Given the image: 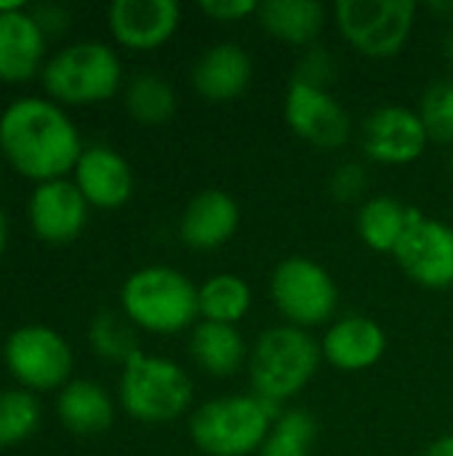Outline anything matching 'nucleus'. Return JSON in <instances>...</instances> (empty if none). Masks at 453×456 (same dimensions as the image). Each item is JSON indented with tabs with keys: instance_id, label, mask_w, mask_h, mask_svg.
I'll list each match as a JSON object with an SVG mask.
<instances>
[{
	"instance_id": "f257e3e1",
	"label": "nucleus",
	"mask_w": 453,
	"mask_h": 456,
	"mask_svg": "<svg viewBox=\"0 0 453 456\" xmlns=\"http://www.w3.org/2000/svg\"><path fill=\"white\" fill-rule=\"evenodd\" d=\"M83 136L61 104L43 96H19L0 112V155L32 179H67L83 155Z\"/></svg>"
},
{
	"instance_id": "f03ea898",
	"label": "nucleus",
	"mask_w": 453,
	"mask_h": 456,
	"mask_svg": "<svg viewBox=\"0 0 453 456\" xmlns=\"http://www.w3.org/2000/svg\"><path fill=\"white\" fill-rule=\"evenodd\" d=\"M120 313L147 334L192 331L200 321L198 286L187 273L168 265L139 267L120 286Z\"/></svg>"
},
{
	"instance_id": "7ed1b4c3",
	"label": "nucleus",
	"mask_w": 453,
	"mask_h": 456,
	"mask_svg": "<svg viewBox=\"0 0 453 456\" xmlns=\"http://www.w3.org/2000/svg\"><path fill=\"white\" fill-rule=\"evenodd\" d=\"M323 363L320 342L296 326L278 323L264 329L248 353V385L259 398L283 406L296 398Z\"/></svg>"
},
{
	"instance_id": "20e7f679",
	"label": "nucleus",
	"mask_w": 453,
	"mask_h": 456,
	"mask_svg": "<svg viewBox=\"0 0 453 456\" xmlns=\"http://www.w3.org/2000/svg\"><path fill=\"white\" fill-rule=\"evenodd\" d=\"M280 411L256 393H232L200 403L187 428L203 456H251L259 454Z\"/></svg>"
},
{
	"instance_id": "39448f33",
	"label": "nucleus",
	"mask_w": 453,
	"mask_h": 456,
	"mask_svg": "<svg viewBox=\"0 0 453 456\" xmlns=\"http://www.w3.org/2000/svg\"><path fill=\"white\" fill-rule=\"evenodd\" d=\"M117 401L142 425H168L192 409L195 385L174 358L142 350L120 369Z\"/></svg>"
},
{
	"instance_id": "423d86ee",
	"label": "nucleus",
	"mask_w": 453,
	"mask_h": 456,
	"mask_svg": "<svg viewBox=\"0 0 453 456\" xmlns=\"http://www.w3.org/2000/svg\"><path fill=\"white\" fill-rule=\"evenodd\" d=\"M40 77L56 104H99L120 91L123 61L109 43L77 40L48 56Z\"/></svg>"
},
{
	"instance_id": "0eeeda50",
	"label": "nucleus",
	"mask_w": 453,
	"mask_h": 456,
	"mask_svg": "<svg viewBox=\"0 0 453 456\" xmlns=\"http://www.w3.org/2000/svg\"><path fill=\"white\" fill-rule=\"evenodd\" d=\"M331 19L350 48L368 59H390L409 45L419 5L414 0H339Z\"/></svg>"
},
{
	"instance_id": "6e6552de",
	"label": "nucleus",
	"mask_w": 453,
	"mask_h": 456,
	"mask_svg": "<svg viewBox=\"0 0 453 456\" xmlns=\"http://www.w3.org/2000/svg\"><path fill=\"white\" fill-rule=\"evenodd\" d=\"M270 299L288 326L310 331L336 321L339 286L320 262L286 256L270 275Z\"/></svg>"
},
{
	"instance_id": "1a4fd4ad",
	"label": "nucleus",
	"mask_w": 453,
	"mask_h": 456,
	"mask_svg": "<svg viewBox=\"0 0 453 456\" xmlns=\"http://www.w3.org/2000/svg\"><path fill=\"white\" fill-rule=\"evenodd\" d=\"M3 363L8 374L29 393L61 390L72 379V347L51 326L29 323L13 329L3 342Z\"/></svg>"
},
{
	"instance_id": "9d476101",
	"label": "nucleus",
	"mask_w": 453,
	"mask_h": 456,
	"mask_svg": "<svg viewBox=\"0 0 453 456\" xmlns=\"http://www.w3.org/2000/svg\"><path fill=\"white\" fill-rule=\"evenodd\" d=\"M395 262L422 289L443 291L453 286V227L414 206L411 224L395 248Z\"/></svg>"
},
{
	"instance_id": "9b49d317",
	"label": "nucleus",
	"mask_w": 453,
	"mask_h": 456,
	"mask_svg": "<svg viewBox=\"0 0 453 456\" xmlns=\"http://www.w3.org/2000/svg\"><path fill=\"white\" fill-rule=\"evenodd\" d=\"M283 118L302 142L326 152L342 150L352 134L350 112L331 91L307 86L294 77L286 91Z\"/></svg>"
},
{
	"instance_id": "f8f14e48",
	"label": "nucleus",
	"mask_w": 453,
	"mask_h": 456,
	"mask_svg": "<svg viewBox=\"0 0 453 456\" xmlns=\"http://www.w3.org/2000/svg\"><path fill=\"white\" fill-rule=\"evenodd\" d=\"M360 147L371 163L409 166L430 147V134L417 110L406 104H382L360 126Z\"/></svg>"
},
{
	"instance_id": "ddd939ff",
	"label": "nucleus",
	"mask_w": 453,
	"mask_h": 456,
	"mask_svg": "<svg viewBox=\"0 0 453 456\" xmlns=\"http://www.w3.org/2000/svg\"><path fill=\"white\" fill-rule=\"evenodd\" d=\"M88 200L72 179H51L35 184L27 200V219L37 240L51 246L72 243L88 224Z\"/></svg>"
},
{
	"instance_id": "4468645a",
	"label": "nucleus",
	"mask_w": 453,
	"mask_h": 456,
	"mask_svg": "<svg viewBox=\"0 0 453 456\" xmlns=\"http://www.w3.org/2000/svg\"><path fill=\"white\" fill-rule=\"evenodd\" d=\"M107 24L117 45L155 51L179 32L182 5L176 0H115L107 8Z\"/></svg>"
},
{
	"instance_id": "2eb2a0df",
	"label": "nucleus",
	"mask_w": 453,
	"mask_h": 456,
	"mask_svg": "<svg viewBox=\"0 0 453 456\" xmlns=\"http://www.w3.org/2000/svg\"><path fill=\"white\" fill-rule=\"evenodd\" d=\"M323 361L344 374H358L374 369L387 353V331L379 321L368 315H339L326 326L320 339Z\"/></svg>"
},
{
	"instance_id": "dca6fc26",
	"label": "nucleus",
	"mask_w": 453,
	"mask_h": 456,
	"mask_svg": "<svg viewBox=\"0 0 453 456\" xmlns=\"http://www.w3.org/2000/svg\"><path fill=\"white\" fill-rule=\"evenodd\" d=\"M72 182L83 192L91 208L115 211L125 206L133 195V168L131 163L107 144H91L83 150Z\"/></svg>"
},
{
	"instance_id": "f3484780",
	"label": "nucleus",
	"mask_w": 453,
	"mask_h": 456,
	"mask_svg": "<svg viewBox=\"0 0 453 456\" xmlns=\"http://www.w3.org/2000/svg\"><path fill=\"white\" fill-rule=\"evenodd\" d=\"M190 80L206 102H232L248 91L254 80V59L240 43H214L192 61Z\"/></svg>"
},
{
	"instance_id": "a211bd4d",
	"label": "nucleus",
	"mask_w": 453,
	"mask_h": 456,
	"mask_svg": "<svg viewBox=\"0 0 453 456\" xmlns=\"http://www.w3.org/2000/svg\"><path fill=\"white\" fill-rule=\"evenodd\" d=\"M240 206L224 190L198 192L179 216V238L192 251H216L235 238Z\"/></svg>"
},
{
	"instance_id": "6ab92c4d",
	"label": "nucleus",
	"mask_w": 453,
	"mask_h": 456,
	"mask_svg": "<svg viewBox=\"0 0 453 456\" xmlns=\"http://www.w3.org/2000/svg\"><path fill=\"white\" fill-rule=\"evenodd\" d=\"M48 37L32 19L29 8H13L0 13V80L24 83L45 67Z\"/></svg>"
},
{
	"instance_id": "aec40b11",
	"label": "nucleus",
	"mask_w": 453,
	"mask_h": 456,
	"mask_svg": "<svg viewBox=\"0 0 453 456\" xmlns=\"http://www.w3.org/2000/svg\"><path fill=\"white\" fill-rule=\"evenodd\" d=\"M187 350L192 363L216 379L238 374L248 363V342L238 326L227 323H211V321H198L195 329L190 331Z\"/></svg>"
},
{
	"instance_id": "412c9836",
	"label": "nucleus",
	"mask_w": 453,
	"mask_h": 456,
	"mask_svg": "<svg viewBox=\"0 0 453 456\" xmlns=\"http://www.w3.org/2000/svg\"><path fill=\"white\" fill-rule=\"evenodd\" d=\"M56 417L72 436H101L115 422V401L93 379H69L56 395Z\"/></svg>"
},
{
	"instance_id": "4be33fe9",
	"label": "nucleus",
	"mask_w": 453,
	"mask_h": 456,
	"mask_svg": "<svg viewBox=\"0 0 453 456\" xmlns=\"http://www.w3.org/2000/svg\"><path fill=\"white\" fill-rule=\"evenodd\" d=\"M256 19L270 37L304 51L318 45L328 24V8L318 0H264Z\"/></svg>"
},
{
	"instance_id": "5701e85b",
	"label": "nucleus",
	"mask_w": 453,
	"mask_h": 456,
	"mask_svg": "<svg viewBox=\"0 0 453 456\" xmlns=\"http://www.w3.org/2000/svg\"><path fill=\"white\" fill-rule=\"evenodd\" d=\"M411 214H414V206H406L403 200L392 195H374L360 203L355 227H358L360 240L371 251L395 254L398 243L403 240L411 224Z\"/></svg>"
},
{
	"instance_id": "b1692460",
	"label": "nucleus",
	"mask_w": 453,
	"mask_h": 456,
	"mask_svg": "<svg viewBox=\"0 0 453 456\" xmlns=\"http://www.w3.org/2000/svg\"><path fill=\"white\" fill-rule=\"evenodd\" d=\"M198 307L200 321L238 326L254 307V291L238 273H216L198 286Z\"/></svg>"
},
{
	"instance_id": "393cba45",
	"label": "nucleus",
	"mask_w": 453,
	"mask_h": 456,
	"mask_svg": "<svg viewBox=\"0 0 453 456\" xmlns=\"http://www.w3.org/2000/svg\"><path fill=\"white\" fill-rule=\"evenodd\" d=\"M128 115L142 126H163L176 112V91L158 72H139L123 88Z\"/></svg>"
},
{
	"instance_id": "a878e982",
	"label": "nucleus",
	"mask_w": 453,
	"mask_h": 456,
	"mask_svg": "<svg viewBox=\"0 0 453 456\" xmlns=\"http://www.w3.org/2000/svg\"><path fill=\"white\" fill-rule=\"evenodd\" d=\"M88 345L96 358H101L104 363H115L120 369L136 353H142L139 329L120 310H101L93 315L88 326Z\"/></svg>"
},
{
	"instance_id": "bb28decb",
	"label": "nucleus",
	"mask_w": 453,
	"mask_h": 456,
	"mask_svg": "<svg viewBox=\"0 0 453 456\" xmlns=\"http://www.w3.org/2000/svg\"><path fill=\"white\" fill-rule=\"evenodd\" d=\"M318 422L304 409H283L256 456H312Z\"/></svg>"
},
{
	"instance_id": "cd10ccee",
	"label": "nucleus",
	"mask_w": 453,
	"mask_h": 456,
	"mask_svg": "<svg viewBox=\"0 0 453 456\" xmlns=\"http://www.w3.org/2000/svg\"><path fill=\"white\" fill-rule=\"evenodd\" d=\"M40 428V403L24 387L0 393V449L24 444Z\"/></svg>"
},
{
	"instance_id": "c85d7f7f",
	"label": "nucleus",
	"mask_w": 453,
	"mask_h": 456,
	"mask_svg": "<svg viewBox=\"0 0 453 456\" xmlns=\"http://www.w3.org/2000/svg\"><path fill=\"white\" fill-rule=\"evenodd\" d=\"M417 112L430 134V142L453 144V77L433 80L422 91Z\"/></svg>"
},
{
	"instance_id": "c756f323",
	"label": "nucleus",
	"mask_w": 453,
	"mask_h": 456,
	"mask_svg": "<svg viewBox=\"0 0 453 456\" xmlns=\"http://www.w3.org/2000/svg\"><path fill=\"white\" fill-rule=\"evenodd\" d=\"M336 77H339V59H336V53L331 48H326L320 43L304 48L302 56L296 59L294 80H302L307 86L331 91V86L336 83Z\"/></svg>"
},
{
	"instance_id": "7c9ffc66",
	"label": "nucleus",
	"mask_w": 453,
	"mask_h": 456,
	"mask_svg": "<svg viewBox=\"0 0 453 456\" xmlns=\"http://www.w3.org/2000/svg\"><path fill=\"white\" fill-rule=\"evenodd\" d=\"M368 182H371V176H368V166L366 163L344 160V163H339L331 171L328 192L339 203H355V200H363V195L368 190Z\"/></svg>"
},
{
	"instance_id": "2f4dec72",
	"label": "nucleus",
	"mask_w": 453,
	"mask_h": 456,
	"mask_svg": "<svg viewBox=\"0 0 453 456\" xmlns=\"http://www.w3.org/2000/svg\"><path fill=\"white\" fill-rule=\"evenodd\" d=\"M259 5L256 0H203L200 3V11L211 19V21H219V24H238V21H246L251 16L259 13Z\"/></svg>"
},
{
	"instance_id": "473e14b6",
	"label": "nucleus",
	"mask_w": 453,
	"mask_h": 456,
	"mask_svg": "<svg viewBox=\"0 0 453 456\" xmlns=\"http://www.w3.org/2000/svg\"><path fill=\"white\" fill-rule=\"evenodd\" d=\"M29 13L37 21V27L43 29L45 37H59L69 27V13L59 3H37L35 8H29Z\"/></svg>"
},
{
	"instance_id": "72a5a7b5",
	"label": "nucleus",
	"mask_w": 453,
	"mask_h": 456,
	"mask_svg": "<svg viewBox=\"0 0 453 456\" xmlns=\"http://www.w3.org/2000/svg\"><path fill=\"white\" fill-rule=\"evenodd\" d=\"M422 456H453V433L441 436L438 441H433Z\"/></svg>"
},
{
	"instance_id": "f704fd0d",
	"label": "nucleus",
	"mask_w": 453,
	"mask_h": 456,
	"mask_svg": "<svg viewBox=\"0 0 453 456\" xmlns=\"http://www.w3.org/2000/svg\"><path fill=\"white\" fill-rule=\"evenodd\" d=\"M427 11H430L433 16H438L441 21H449V24H453V0L451 3H449V0L430 3V5H427Z\"/></svg>"
},
{
	"instance_id": "c9c22d12",
	"label": "nucleus",
	"mask_w": 453,
	"mask_h": 456,
	"mask_svg": "<svg viewBox=\"0 0 453 456\" xmlns=\"http://www.w3.org/2000/svg\"><path fill=\"white\" fill-rule=\"evenodd\" d=\"M5 246H8V219L5 211L0 208V256L5 254Z\"/></svg>"
},
{
	"instance_id": "e433bc0d",
	"label": "nucleus",
	"mask_w": 453,
	"mask_h": 456,
	"mask_svg": "<svg viewBox=\"0 0 453 456\" xmlns=\"http://www.w3.org/2000/svg\"><path fill=\"white\" fill-rule=\"evenodd\" d=\"M443 56H446V61L451 64L453 69V29H449V35L443 37Z\"/></svg>"
},
{
	"instance_id": "4c0bfd02",
	"label": "nucleus",
	"mask_w": 453,
	"mask_h": 456,
	"mask_svg": "<svg viewBox=\"0 0 453 456\" xmlns=\"http://www.w3.org/2000/svg\"><path fill=\"white\" fill-rule=\"evenodd\" d=\"M449 171H451V176H453V152H451V160H449Z\"/></svg>"
},
{
	"instance_id": "58836bf2",
	"label": "nucleus",
	"mask_w": 453,
	"mask_h": 456,
	"mask_svg": "<svg viewBox=\"0 0 453 456\" xmlns=\"http://www.w3.org/2000/svg\"><path fill=\"white\" fill-rule=\"evenodd\" d=\"M184 456H195V454H184Z\"/></svg>"
}]
</instances>
